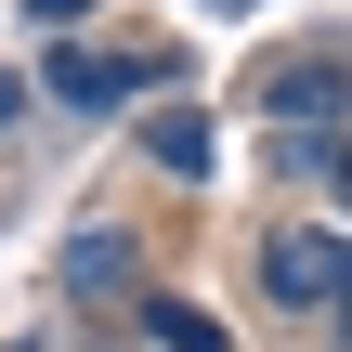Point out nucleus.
Masks as SVG:
<instances>
[{
  "instance_id": "f257e3e1",
  "label": "nucleus",
  "mask_w": 352,
  "mask_h": 352,
  "mask_svg": "<svg viewBox=\"0 0 352 352\" xmlns=\"http://www.w3.org/2000/svg\"><path fill=\"white\" fill-rule=\"evenodd\" d=\"M261 287L300 300V314H352V248L327 222H274V235H261Z\"/></svg>"
},
{
  "instance_id": "f03ea898",
  "label": "nucleus",
  "mask_w": 352,
  "mask_h": 352,
  "mask_svg": "<svg viewBox=\"0 0 352 352\" xmlns=\"http://www.w3.org/2000/svg\"><path fill=\"white\" fill-rule=\"evenodd\" d=\"M52 104H131V65L118 52H52Z\"/></svg>"
},
{
  "instance_id": "7ed1b4c3",
  "label": "nucleus",
  "mask_w": 352,
  "mask_h": 352,
  "mask_svg": "<svg viewBox=\"0 0 352 352\" xmlns=\"http://www.w3.org/2000/svg\"><path fill=\"white\" fill-rule=\"evenodd\" d=\"M118 287H131V248L118 235H78L65 248V300H118Z\"/></svg>"
},
{
  "instance_id": "20e7f679",
  "label": "nucleus",
  "mask_w": 352,
  "mask_h": 352,
  "mask_svg": "<svg viewBox=\"0 0 352 352\" xmlns=\"http://www.w3.org/2000/svg\"><path fill=\"white\" fill-rule=\"evenodd\" d=\"M144 144H157V170H183V183L209 170V118H183V104H170V118H144Z\"/></svg>"
},
{
  "instance_id": "39448f33",
  "label": "nucleus",
  "mask_w": 352,
  "mask_h": 352,
  "mask_svg": "<svg viewBox=\"0 0 352 352\" xmlns=\"http://www.w3.org/2000/svg\"><path fill=\"white\" fill-rule=\"evenodd\" d=\"M157 340H170V352H222V327H209L196 300H157Z\"/></svg>"
},
{
  "instance_id": "423d86ee",
  "label": "nucleus",
  "mask_w": 352,
  "mask_h": 352,
  "mask_svg": "<svg viewBox=\"0 0 352 352\" xmlns=\"http://www.w3.org/2000/svg\"><path fill=\"white\" fill-rule=\"evenodd\" d=\"M340 196H352V157H340Z\"/></svg>"
}]
</instances>
